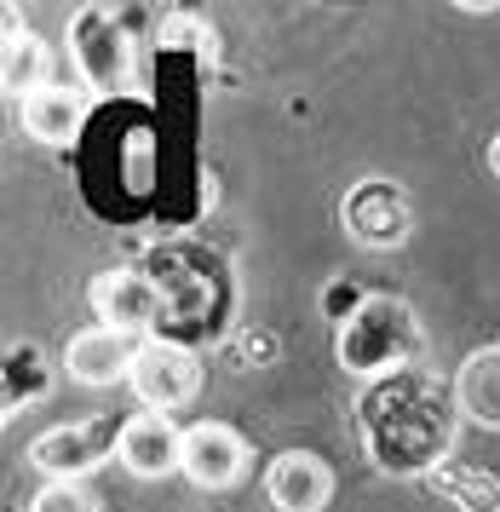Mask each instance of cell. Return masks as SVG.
Masks as SVG:
<instances>
[{"mask_svg": "<svg viewBox=\"0 0 500 512\" xmlns=\"http://www.w3.org/2000/svg\"><path fill=\"white\" fill-rule=\"evenodd\" d=\"M409 351H414V317L409 305L397 300H368L351 317V328L340 334V363L357 374H380L397 357H409Z\"/></svg>", "mask_w": 500, "mask_h": 512, "instance_id": "obj_1", "label": "cell"}, {"mask_svg": "<svg viewBox=\"0 0 500 512\" xmlns=\"http://www.w3.org/2000/svg\"><path fill=\"white\" fill-rule=\"evenodd\" d=\"M121 426L127 420H110V415H92V420H75V426H52L46 438L29 443V466L35 472H52V478H75L98 466L104 455L121 449Z\"/></svg>", "mask_w": 500, "mask_h": 512, "instance_id": "obj_2", "label": "cell"}, {"mask_svg": "<svg viewBox=\"0 0 500 512\" xmlns=\"http://www.w3.org/2000/svg\"><path fill=\"white\" fill-rule=\"evenodd\" d=\"M133 392L138 403L150 409V415H173V409H184L190 397H196V386H202V369H196V357L184 346H167V340H150V346H138L133 357Z\"/></svg>", "mask_w": 500, "mask_h": 512, "instance_id": "obj_3", "label": "cell"}, {"mask_svg": "<svg viewBox=\"0 0 500 512\" xmlns=\"http://www.w3.org/2000/svg\"><path fill=\"white\" fill-rule=\"evenodd\" d=\"M179 472L196 489H230L242 472H248V443L236 438L230 426H219V420H202V426H190V432H184Z\"/></svg>", "mask_w": 500, "mask_h": 512, "instance_id": "obj_4", "label": "cell"}, {"mask_svg": "<svg viewBox=\"0 0 500 512\" xmlns=\"http://www.w3.org/2000/svg\"><path fill=\"white\" fill-rule=\"evenodd\" d=\"M345 231L357 236L363 248H397L409 236V202L403 190L386 179H368L345 196Z\"/></svg>", "mask_w": 500, "mask_h": 512, "instance_id": "obj_5", "label": "cell"}, {"mask_svg": "<svg viewBox=\"0 0 500 512\" xmlns=\"http://www.w3.org/2000/svg\"><path fill=\"white\" fill-rule=\"evenodd\" d=\"M92 305H98L104 328H115V334H144L161 317V294L138 271H104L92 282Z\"/></svg>", "mask_w": 500, "mask_h": 512, "instance_id": "obj_6", "label": "cell"}, {"mask_svg": "<svg viewBox=\"0 0 500 512\" xmlns=\"http://www.w3.org/2000/svg\"><path fill=\"white\" fill-rule=\"evenodd\" d=\"M265 489H271V501L282 512H322L328 495H334V472H328V461L311 455V449H288V455L271 461Z\"/></svg>", "mask_w": 500, "mask_h": 512, "instance_id": "obj_7", "label": "cell"}, {"mask_svg": "<svg viewBox=\"0 0 500 512\" xmlns=\"http://www.w3.org/2000/svg\"><path fill=\"white\" fill-rule=\"evenodd\" d=\"M121 466L133 472V478H161V472H173L184 461V432L173 426L167 415H133L121 426Z\"/></svg>", "mask_w": 500, "mask_h": 512, "instance_id": "obj_8", "label": "cell"}, {"mask_svg": "<svg viewBox=\"0 0 500 512\" xmlns=\"http://www.w3.org/2000/svg\"><path fill=\"white\" fill-rule=\"evenodd\" d=\"M133 340L127 334H115V328H87V334H75L64 351V369L69 380H81V386H110L121 374H133Z\"/></svg>", "mask_w": 500, "mask_h": 512, "instance_id": "obj_9", "label": "cell"}, {"mask_svg": "<svg viewBox=\"0 0 500 512\" xmlns=\"http://www.w3.org/2000/svg\"><path fill=\"white\" fill-rule=\"evenodd\" d=\"M18 116H23V133H29V139H41V144H69L75 133H81L87 98L69 93V87H46V93L23 98Z\"/></svg>", "mask_w": 500, "mask_h": 512, "instance_id": "obj_10", "label": "cell"}, {"mask_svg": "<svg viewBox=\"0 0 500 512\" xmlns=\"http://www.w3.org/2000/svg\"><path fill=\"white\" fill-rule=\"evenodd\" d=\"M75 52H81V70L92 75V87H115L127 75V41H121V29L98 6L75 24Z\"/></svg>", "mask_w": 500, "mask_h": 512, "instance_id": "obj_11", "label": "cell"}, {"mask_svg": "<svg viewBox=\"0 0 500 512\" xmlns=\"http://www.w3.org/2000/svg\"><path fill=\"white\" fill-rule=\"evenodd\" d=\"M455 397H460V409H466V420L500 432V351H478V357L460 363Z\"/></svg>", "mask_w": 500, "mask_h": 512, "instance_id": "obj_12", "label": "cell"}, {"mask_svg": "<svg viewBox=\"0 0 500 512\" xmlns=\"http://www.w3.org/2000/svg\"><path fill=\"white\" fill-rule=\"evenodd\" d=\"M46 70H52V58H46V47L35 41V35H12V41H6V70H0V81H6L12 98L46 93V87H52Z\"/></svg>", "mask_w": 500, "mask_h": 512, "instance_id": "obj_13", "label": "cell"}, {"mask_svg": "<svg viewBox=\"0 0 500 512\" xmlns=\"http://www.w3.org/2000/svg\"><path fill=\"white\" fill-rule=\"evenodd\" d=\"M437 489H443L460 512H500V484L489 478V472H472V466H437Z\"/></svg>", "mask_w": 500, "mask_h": 512, "instance_id": "obj_14", "label": "cell"}, {"mask_svg": "<svg viewBox=\"0 0 500 512\" xmlns=\"http://www.w3.org/2000/svg\"><path fill=\"white\" fill-rule=\"evenodd\" d=\"M41 392H46L41 351H35V346L6 351V409H18V403H35Z\"/></svg>", "mask_w": 500, "mask_h": 512, "instance_id": "obj_15", "label": "cell"}, {"mask_svg": "<svg viewBox=\"0 0 500 512\" xmlns=\"http://www.w3.org/2000/svg\"><path fill=\"white\" fill-rule=\"evenodd\" d=\"M29 512H98V495L81 478H46L41 495L29 501Z\"/></svg>", "mask_w": 500, "mask_h": 512, "instance_id": "obj_16", "label": "cell"}, {"mask_svg": "<svg viewBox=\"0 0 500 512\" xmlns=\"http://www.w3.org/2000/svg\"><path fill=\"white\" fill-rule=\"evenodd\" d=\"M489 167L500 173V133H495V144H489Z\"/></svg>", "mask_w": 500, "mask_h": 512, "instance_id": "obj_17", "label": "cell"}]
</instances>
